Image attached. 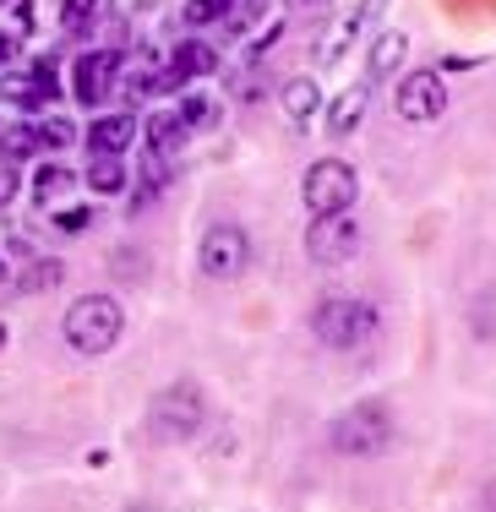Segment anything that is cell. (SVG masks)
Masks as SVG:
<instances>
[{
    "instance_id": "277c9868",
    "label": "cell",
    "mask_w": 496,
    "mask_h": 512,
    "mask_svg": "<svg viewBox=\"0 0 496 512\" xmlns=\"http://www.w3.org/2000/svg\"><path fill=\"white\" fill-rule=\"evenodd\" d=\"M355 191H360V180H355V169H349L344 158H317V164L306 169L300 197H306L311 218H328V213H349Z\"/></svg>"
},
{
    "instance_id": "5b68a950",
    "label": "cell",
    "mask_w": 496,
    "mask_h": 512,
    "mask_svg": "<svg viewBox=\"0 0 496 512\" xmlns=\"http://www.w3.org/2000/svg\"><path fill=\"white\" fill-rule=\"evenodd\" d=\"M148 431L159 436V442H191V436L202 431V393L191 382L164 387L148 409Z\"/></svg>"
},
{
    "instance_id": "8992f818",
    "label": "cell",
    "mask_w": 496,
    "mask_h": 512,
    "mask_svg": "<svg viewBox=\"0 0 496 512\" xmlns=\"http://www.w3.org/2000/svg\"><path fill=\"white\" fill-rule=\"evenodd\" d=\"M197 262H202V273L219 278V284L240 278V273H246V262H251V240H246V229H240V224H213L208 235H202Z\"/></svg>"
},
{
    "instance_id": "44dd1931",
    "label": "cell",
    "mask_w": 496,
    "mask_h": 512,
    "mask_svg": "<svg viewBox=\"0 0 496 512\" xmlns=\"http://www.w3.org/2000/svg\"><path fill=\"white\" fill-rule=\"evenodd\" d=\"M469 322H475V333H480V338H491V344H496V289H486V295L475 300Z\"/></svg>"
},
{
    "instance_id": "7c38bea8",
    "label": "cell",
    "mask_w": 496,
    "mask_h": 512,
    "mask_svg": "<svg viewBox=\"0 0 496 512\" xmlns=\"http://www.w3.org/2000/svg\"><path fill=\"white\" fill-rule=\"evenodd\" d=\"M213 66H219V55H213L208 44H197V39H191V44H180V50H175V60H169L164 88H186L191 77H202V71H213Z\"/></svg>"
},
{
    "instance_id": "d6986e66",
    "label": "cell",
    "mask_w": 496,
    "mask_h": 512,
    "mask_svg": "<svg viewBox=\"0 0 496 512\" xmlns=\"http://www.w3.org/2000/svg\"><path fill=\"white\" fill-rule=\"evenodd\" d=\"M88 186L99 191V197H115V191L126 186V164H120L115 153H93V164H88Z\"/></svg>"
},
{
    "instance_id": "603a6c76",
    "label": "cell",
    "mask_w": 496,
    "mask_h": 512,
    "mask_svg": "<svg viewBox=\"0 0 496 512\" xmlns=\"http://www.w3.org/2000/svg\"><path fill=\"white\" fill-rule=\"evenodd\" d=\"M180 120H186V126H208V120H213V99H208V93H180Z\"/></svg>"
},
{
    "instance_id": "8fae6325",
    "label": "cell",
    "mask_w": 496,
    "mask_h": 512,
    "mask_svg": "<svg viewBox=\"0 0 496 512\" xmlns=\"http://www.w3.org/2000/svg\"><path fill=\"white\" fill-rule=\"evenodd\" d=\"M382 11H387V0H360V11H349V17L328 33V44H322V66H338V60H344V50H349V39H355L360 28H371Z\"/></svg>"
},
{
    "instance_id": "ffe728a7",
    "label": "cell",
    "mask_w": 496,
    "mask_h": 512,
    "mask_svg": "<svg viewBox=\"0 0 496 512\" xmlns=\"http://www.w3.org/2000/svg\"><path fill=\"white\" fill-rule=\"evenodd\" d=\"M66 191H71V169L44 164L39 175H33V197H39V202H55V197H66Z\"/></svg>"
},
{
    "instance_id": "9a60e30c",
    "label": "cell",
    "mask_w": 496,
    "mask_h": 512,
    "mask_svg": "<svg viewBox=\"0 0 496 512\" xmlns=\"http://www.w3.org/2000/svg\"><path fill=\"white\" fill-rule=\"evenodd\" d=\"M110 17V0H60V28L66 33H93L99 22Z\"/></svg>"
},
{
    "instance_id": "484cf974",
    "label": "cell",
    "mask_w": 496,
    "mask_h": 512,
    "mask_svg": "<svg viewBox=\"0 0 496 512\" xmlns=\"http://www.w3.org/2000/svg\"><path fill=\"white\" fill-rule=\"evenodd\" d=\"M11 55H17V39H11V33H0V66H11Z\"/></svg>"
},
{
    "instance_id": "e0dca14e",
    "label": "cell",
    "mask_w": 496,
    "mask_h": 512,
    "mask_svg": "<svg viewBox=\"0 0 496 512\" xmlns=\"http://www.w3.org/2000/svg\"><path fill=\"white\" fill-rule=\"evenodd\" d=\"M404 50H409V39H404V33H382V39L371 44L366 77H371V82H387V77H393V66L404 60Z\"/></svg>"
},
{
    "instance_id": "ac0fdd59",
    "label": "cell",
    "mask_w": 496,
    "mask_h": 512,
    "mask_svg": "<svg viewBox=\"0 0 496 512\" xmlns=\"http://www.w3.org/2000/svg\"><path fill=\"white\" fill-rule=\"evenodd\" d=\"M366 99H371L366 88L338 93V104H333V115H328V131H333V137H349V131H355L360 120H366Z\"/></svg>"
},
{
    "instance_id": "cb8c5ba5",
    "label": "cell",
    "mask_w": 496,
    "mask_h": 512,
    "mask_svg": "<svg viewBox=\"0 0 496 512\" xmlns=\"http://www.w3.org/2000/svg\"><path fill=\"white\" fill-rule=\"evenodd\" d=\"M224 6H229V0H191V6H186V22L208 28V22H219V17H224Z\"/></svg>"
},
{
    "instance_id": "83f0119b",
    "label": "cell",
    "mask_w": 496,
    "mask_h": 512,
    "mask_svg": "<svg viewBox=\"0 0 496 512\" xmlns=\"http://www.w3.org/2000/svg\"><path fill=\"white\" fill-rule=\"evenodd\" d=\"M0 278H6V262H0Z\"/></svg>"
},
{
    "instance_id": "7402d4cb",
    "label": "cell",
    "mask_w": 496,
    "mask_h": 512,
    "mask_svg": "<svg viewBox=\"0 0 496 512\" xmlns=\"http://www.w3.org/2000/svg\"><path fill=\"white\" fill-rule=\"evenodd\" d=\"M33 131H39V148H66V142H77L71 120H33Z\"/></svg>"
},
{
    "instance_id": "ba28073f",
    "label": "cell",
    "mask_w": 496,
    "mask_h": 512,
    "mask_svg": "<svg viewBox=\"0 0 496 512\" xmlns=\"http://www.w3.org/2000/svg\"><path fill=\"white\" fill-rule=\"evenodd\" d=\"M360 246V224L349 213H328V218H317L311 224V235H306V251H311V262H322V267H338V262H349Z\"/></svg>"
},
{
    "instance_id": "9c48e42d",
    "label": "cell",
    "mask_w": 496,
    "mask_h": 512,
    "mask_svg": "<svg viewBox=\"0 0 496 512\" xmlns=\"http://www.w3.org/2000/svg\"><path fill=\"white\" fill-rule=\"evenodd\" d=\"M115 71H120V55L115 50H93V55H82L77 66H71V93H77L82 104H104L115 93Z\"/></svg>"
},
{
    "instance_id": "2e32d148",
    "label": "cell",
    "mask_w": 496,
    "mask_h": 512,
    "mask_svg": "<svg viewBox=\"0 0 496 512\" xmlns=\"http://www.w3.org/2000/svg\"><path fill=\"white\" fill-rule=\"evenodd\" d=\"M317 109H322V88H317L311 77H295V82L284 88V115L295 120V126H306Z\"/></svg>"
},
{
    "instance_id": "6da1fadb",
    "label": "cell",
    "mask_w": 496,
    "mask_h": 512,
    "mask_svg": "<svg viewBox=\"0 0 496 512\" xmlns=\"http://www.w3.org/2000/svg\"><path fill=\"white\" fill-rule=\"evenodd\" d=\"M328 442H333V453H344V458H377V453H387V442H393V409H387L382 398H366V404L344 409L333 420Z\"/></svg>"
},
{
    "instance_id": "52a82bcc",
    "label": "cell",
    "mask_w": 496,
    "mask_h": 512,
    "mask_svg": "<svg viewBox=\"0 0 496 512\" xmlns=\"http://www.w3.org/2000/svg\"><path fill=\"white\" fill-rule=\"evenodd\" d=\"M393 104H398V115L415 120V126L442 120V109H447V82H442V71H409V77L398 82Z\"/></svg>"
},
{
    "instance_id": "7a4b0ae2",
    "label": "cell",
    "mask_w": 496,
    "mask_h": 512,
    "mask_svg": "<svg viewBox=\"0 0 496 512\" xmlns=\"http://www.w3.org/2000/svg\"><path fill=\"white\" fill-rule=\"evenodd\" d=\"M120 327H126V311L110 295H82L77 306L66 311V344L77 355H110Z\"/></svg>"
},
{
    "instance_id": "4316f807",
    "label": "cell",
    "mask_w": 496,
    "mask_h": 512,
    "mask_svg": "<svg viewBox=\"0 0 496 512\" xmlns=\"http://www.w3.org/2000/svg\"><path fill=\"white\" fill-rule=\"evenodd\" d=\"M0 349H6V327H0Z\"/></svg>"
},
{
    "instance_id": "d4e9b609",
    "label": "cell",
    "mask_w": 496,
    "mask_h": 512,
    "mask_svg": "<svg viewBox=\"0 0 496 512\" xmlns=\"http://www.w3.org/2000/svg\"><path fill=\"white\" fill-rule=\"evenodd\" d=\"M55 229H66V235H82V229H88V213H82V207H71V213H60Z\"/></svg>"
},
{
    "instance_id": "30bf717a",
    "label": "cell",
    "mask_w": 496,
    "mask_h": 512,
    "mask_svg": "<svg viewBox=\"0 0 496 512\" xmlns=\"http://www.w3.org/2000/svg\"><path fill=\"white\" fill-rule=\"evenodd\" d=\"M0 99L17 104V109H44L55 99V60H39L33 71H11V77H0Z\"/></svg>"
},
{
    "instance_id": "5bb4252c",
    "label": "cell",
    "mask_w": 496,
    "mask_h": 512,
    "mask_svg": "<svg viewBox=\"0 0 496 512\" xmlns=\"http://www.w3.org/2000/svg\"><path fill=\"white\" fill-rule=\"evenodd\" d=\"M186 131H191V126L180 120V109H159V115L148 120V148L169 158V153L186 148Z\"/></svg>"
},
{
    "instance_id": "4fadbf2b",
    "label": "cell",
    "mask_w": 496,
    "mask_h": 512,
    "mask_svg": "<svg viewBox=\"0 0 496 512\" xmlns=\"http://www.w3.org/2000/svg\"><path fill=\"white\" fill-rule=\"evenodd\" d=\"M131 137H137V120L131 115H104V120H93V131H88V148L93 153H126L131 148Z\"/></svg>"
},
{
    "instance_id": "3957f363",
    "label": "cell",
    "mask_w": 496,
    "mask_h": 512,
    "mask_svg": "<svg viewBox=\"0 0 496 512\" xmlns=\"http://www.w3.org/2000/svg\"><path fill=\"white\" fill-rule=\"evenodd\" d=\"M311 333H317L328 349H355V344H366V338L377 333V311H371L366 300L333 295V300H322V306L311 311Z\"/></svg>"
}]
</instances>
